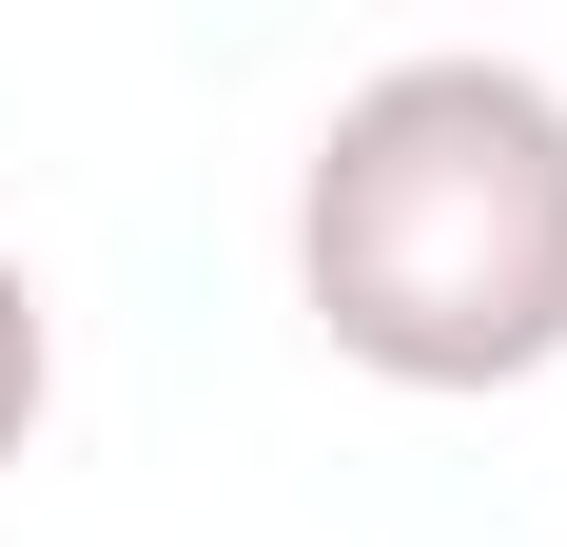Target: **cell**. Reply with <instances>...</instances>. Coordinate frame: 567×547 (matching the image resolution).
Here are the masks:
<instances>
[{
  "label": "cell",
  "instance_id": "2",
  "mask_svg": "<svg viewBox=\"0 0 567 547\" xmlns=\"http://www.w3.org/2000/svg\"><path fill=\"white\" fill-rule=\"evenodd\" d=\"M40 391H59V313H40V274L0 255V469H20V431H40Z\"/></svg>",
  "mask_w": 567,
  "mask_h": 547
},
{
  "label": "cell",
  "instance_id": "1",
  "mask_svg": "<svg viewBox=\"0 0 567 547\" xmlns=\"http://www.w3.org/2000/svg\"><path fill=\"white\" fill-rule=\"evenodd\" d=\"M293 293L392 391H528L567 352V99L528 59H372L293 176Z\"/></svg>",
  "mask_w": 567,
  "mask_h": 547
}]
</instances>
